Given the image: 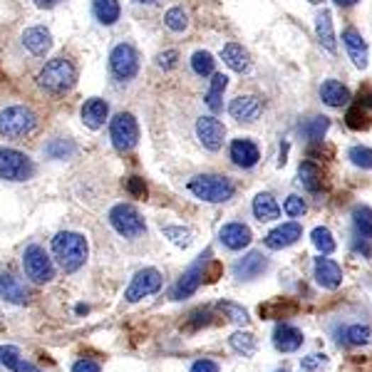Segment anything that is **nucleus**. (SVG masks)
<instances>
[{"instance_id": "obj_1", "label": "nucleus", "mask_w": 372, "mask_h": 372, "mask_svg": "<svg viewBox=\"0 0 372 372\" xmlns=\"http://www.w3.org/2000/svg\"><path fill=\"white\" fill-rule=\"evenodd\" d=\"M53 253L65 273H75L82 268L89 256L87 239L77 231H60L53 239Z\"/></svg>"}, {"instance_id": "obj_2", "label": "nucleus", "mask_w": 372, "mask_h": 372, "mask_svg": "<svg viewBox=\"0 0 372 372\" xmlns=\"http://www.w3.org/2000/svg\"><path fill=\"white\" fill-rule=\"evenodd\" d=\"M186 186L196 199L206 201V204H226L236 194V186L226 177H219V174H196L194 179H189Z\"/></svg>"}, {"instance_id": "obj_3", "label": "nucleus", "mask_w": 372, "mask_h": 372, "mask_svg": "<svg viewBox=\"0 0 372 372\" xmlns=\"http://www.w3.org/2000/svg\"><path fill=\"white\" fill-rule=\"evenodd\" d=\"M77 72H75L72 62L65 58H55L45 62V67L38 72V84L50 94H65L72 89Z\"/></svg>"}, {"instance_id": "obj_4", "label": "nucleus", "mask_w": 372, "mask_h": 372, "mask_svg": "<svg viewBox=\"0 0 372 372\" xmlns=\"http://www.w3.org/2000/svg\"><path fill=\"white\" fill-rule=\"evenodd\" d=\"M38 127V117L30 107L25 104H10L0 112V137L20 139L28 137Z\"/></svg>"}, {"instance_id": "obj_5", "label": "nucleus", "mask_w": 372, "mask_h": 372, "mask_svg": "<svg viewBox=\"0 0 372 372\" xmlns=\"http://www.w3.org/2000/svg\"><path fill=\"white\" fill-rule=\"evenodd\" d=\"M109 224H112V229L117 231L119 236H124V239H129V241L139 239V236L147 231V224H144L142 214H139L132 204L112 206V211H109Z\"/></svg>"}, {"instance_id": "obj_6", "label": "nucleus", "mask_w": 372, "mask_h": 372, "mask_svg": "<svg viewBox=\"0 0 372 372\" xmlns=\"http://www.w3.org/2000/svg\"><path fill=\"white\" fill-rule=\"evenodd\" d=\"M33 174L35 164L28 154L10 147H0V179H5V182H25Z\"/></svg>"}, {"instance_id": "obj_7", "label": "nucleus", "mask_w": 372, "mask_h": 372, "mask_svg": "<svg viewBox=\"0 0 372 372\" xmlns=\"http://www.w3.org/2000/svg\"><path fill=\"white\" fill-rule=\"evenodd\" d=\"M209 261H211V248H206L204 253H201L199 258L186 268V273L182 275V278L174 283L172 293H169L172 295V300L191 298V295L199 290V285L204 283V278H206V266H209Z\"/></svg>"}, {"instance_id": "obj_8", "label": "nucleus", "mask_w": 372, "mask_h": 372, "mask_svg": "<svg viewBox=\"0 0 372 372\" xmlns=\"http://www.w3.org/2000/svg\"><path fill=\"white\" fill-rule=\"evenodd\" d=\"M23 270L33 283H50L55 278V266L53 258L45 253L43 246L33 244L25 248L23 253Z\"/></svg>"}, {"instance_id": "obj_9", "label": "nucleus", "mask_w": 372, "mask_h": 372, "mask_svg": "<svg viewBox=\"0 0 372 372\" xmlns=\"http://www.w3.org/2000/svg\"><path fill=\"white\" fill-rule=\"evenodd\" d=\"M109 139H112L117 152H129L139 142V124L134 114L119 112L117 117L109 119Z\"/></svg>"}, {"instance_id": "obj_10", "label": "nucleus", "mask_w": 372, "mask_h": 372, "mask_svg": "<svg viewBox=\"0 0 372 372\" xmlns=\"http://www.w3.org/2000/svg\"><path fill=\"white\" fill-rule=\"evenodd\" d=\"M162 290V273L157 268H142L137 275L132 278L129 288L124 290V300L127 303H139L142 298L159 293Z\"/></svg>"}, {"instance_id": "obj_11", "label": "nucleus", "mask_w": 372, "mask_h": 372, "mask_svg": "<svg viewBox=\"0 0 372 372\" xmlns=\"http://www.w3.org/2000/svg\"><path fill=\"white\" fill-rule=\"evenodd\" d=\"M109 70L114 77L119 80H132L139 72V55L129 43H119L109 53Z\"/></svg>"}, {"instance_id": "obj_12", "label": "nucleus", "mask_w": 372, "mask_h": 372, "mask_svg": "<svg viewBox=\"0 0 372 372\" xmlns=\"http://www.w3.org/2000/svg\"><path fill=\"white\" fill-rule=\"evenodd\" d=\"M303 239V226L298 221H288V224H280L275 226L273 231H268L263 239V244L268 246L270 251H283V248H290L293 244Z\"/></svg>"}, {"instance_id": "obj_13", "label": "nucleus", "mask_w": 372, "mask_h": 372, "mask_svg": "<svg viewBox=\"0 0 372 372\" xmlns=\"http://www.w3.org/2000/svg\"><path fill=\"white\" fill-rule=\"evenodd\" d=\"M196 137L209 152H219L224 147L226 127L216 117H199L196 119Z\"/></svg>"}, {"instance_id": "obj_14", "label": "nucleus", "mask_w": 372, "mask_h": 372, "mask_svg": "<svg viewBox=\"0 0 372 372\" xmlns=\"http://www.w3.org/2000/svg\"><path fill=\"white\" fill-rule=\"evenodd\" d=\"M231 270H234V278L239 280H256L268 270V258L261 251H248V253L236 261Z\"/></svg>"}, {"instance_id": "obj_15", "label": "nucleus", "mask_w": 372, "mask_h": 372, "mask_svg": "<svg viewBox=\"0 0 372 372\" xmlns=\"http://www.w3.org/2000/svg\"><path fill=\"white\" fill-rule=\"evenodd\" d=\"M313 275H315V283L325 290H338L340 283H343V268H340L333 258H323V256L315 258Z\"/></svg>"}, {"instance_id": "obj_16", "label": "nucleus", "mask_w": 372, "mask_h": 372, "mask_svg": "<svg viewBox=\"0 0 372 372\" xmlns=\"http://www.w3.org/2000/svg\"><path fill=\"white\" fill-rule=\"evenodd\" d=\"M229 157L239 169H253L256 164L261 162V149L256 142L241 137V139H234V142H231Z\"/></svg>"}, {"instance_id": "obj_17", "label": "nucleus", "mask_w": 372, "mask_h": 372, "mask_svg": "<svg viewBox=\"0 0 372 372\" xmlns=\"http://www.w3.org/2000/svg\"><path fill=\"white\" fill-rule=\"evenodd\" d=\"M219 241L226 246L229 251H241L253 241V231L248 229L241 221H231V224H224L219 231Z\"/></svg>"}, {"instance_id": "obj_18", "label": "nucleus", "mask_w": 372, "mask_h": 372, "mask_svg": "<svg viewBox=\"0 0 372 372\" xmlns=\"http://www.w3.org/2000/svg\"><path fill=\"white\" fill-rule=\"evenodd\" d=\"M303 330L290 323H278L273 330V345L278 353H298L303 348Z\"/></svg>"}, {"instance_id": "obj_19", "label": "nucleus", "mask_w": 372, "mask_h": 372, "mask_svg": "<svg viewBox=\"0 0 372 372\" xmlns=\"http://www.w3.org/2000/svg\"><path fill=\"white\" fill-rule=\"evenodd\" d=\"M261 109H263V104H261V99L253 97V94H241V97H236L234 102L229 104V114L236 122H256Z\"/></svg>"}, {"instance_id": "obj_20", "label": "nucleus", "mask_w": 372, "mask_h": 372, "mask_svg": "<svg viewBox=\"0 0 372 372\" xmlns=\"http://www.w3.org/2000/svg\"><path fill=\"white\" fill-rule=\"evenodd\" d=\"M343 43H345V50H348L355 67L358 70L368 67V43H365L363 35H360L355 28H348V30H343Z\"/></svg>"}, {"instance_id": "obj_21", "label": "nucleus", "mask_w": 372, "mask_h": 372, "mask_svg": "<svg viewBox=\"0 0 372 372\" xmlns=\"http://www.w3.org/2000/svg\"><path fill=\"white\" fill-rule=\"evenodd\" d=\"M80 117H82L84 127L99 129L104 127V122H107L109 117V104L99 97H89L87 102L82 104V109H80Z\"/></svg>"}, {"instance_id": "obj_22", "label": "nucleus", "mask_w": 372, "mask_h": 372, "mask_svg": "<svg viewBox=\"0 0 372 372\" xmlns=\"http://www.w3.org/2000/svg\"><path fill=\"white\" fill-rule=\"evenodd\" d=\"M23 45L28 53L35 55V58H43V55L53 48V35H50V30L35 25V28H28L23 33Z\"/></svg>"}, {"instance_id": "obj_23", "label": "nucleus", "mask_w": 372, "mask_h": 372, "mask_svg": "<svg viewBox=\"0 0 372 372\" xmlns=\"http://www.w3.org/2000/svg\"><path fill=\"white\" fill-rule=\"evenodd\" d=\"M320 99H323L328 107L333 109H340L345 107V104H350V89L345 87L343 82H338V80H325L323 84H320Z\"/></svg>"}, {"instance_id": "obj_24", "label": "nucleus", "mask_w": 372, "mask_h": 372, "mask_svg": "<svg viewBox=\"0 0 372 372\" xmlns=\"http://www.w3.org/2000/svg\"><path fill=\"white\" fill-rule=\"evenodd\" d=\"M370 340H372L370 325L350 323V325H343V328L338 330V343L348 345V348H360V345H368Z\"/></svg>"}, {"instance_id": "obj_25", "label": "nucleus", "mask_w": 372, "mask_h": 372, "mask_svg": "<svg viewBox=\"0 0 372 372\" xmlns=\"http://www.w3.org/2000/svg\"><path fill=\"white\" fill-rule=\"evenodd\" d=\"M0 368L10 372H43L38 365L28 363V360L20 355V350L13 348V345H0Z\"/></svg>"}, {"instance_id": "obj_26", "label": "nucleus", "mask_w": 372, "mask_h": 372, "mask_svg": "<svg viewBox=\"0 0 372 372\" xmlns=\"http://www.w3.org/2000/svg\"><path fill=\"white\" fill-rule=\"evenodd\" d=\"M0 298L13 305H25L28 303V290H25V285L15 275L0 273Z\"/></svg>"}, {"instance_id": "obj_27", "label": "nucleus", "mask_w": 372, "mask_h": 372, "mask_svg": "<svg viewBox=\"0 0 372 372\" xmlns=\"http://www.w3.org/2000/svg\"><path fill=\"white\" fill-rule=\"evenodd\" d=\"M315 35H318L320 45H323L328 53H335L338 45H335V30H333V13L330 10H320L315 15Z\"/></svg>"}, {"instance_id": "obj_28", "label": "nucleus", "mask_w": 372, "mask_h": 372, "mask_svg": "<svg viewBox=\"0 0 372 372\" xmlns=\"http://www.w3.org/2000/svg\"><path fill=\"white\" fill-rule=\"evenodd\" d=\"M251 211H253V216L261 221V224H266V221H275L280 219V206L278 201L273 199L270 194H258L253 199V204H251Z\"/></svg>"}, {"instance_id": "obj_29", "label": "nucleus", "mask_w": 372, "mask_h": 372, "mask_svg": "<svg viewBox=\"0 0 372 372\" xmlns=\"http://www.w3.org/2000/svg\"><path fill=\"white\" fill-rule=\"evenodd\" d=\"M221 58H224V62L229 65L234 72H246L248 70V53L244 50V45L239 43H229L224 45V50H221Z\"/></svg>"}, {"instance_id": "obj_30", "label": "nucleus", "mask_w": 372, "mask_h": 372, "mask_svg": "<svg viewBox=\"0 0 372 372\" xmlns=\"http://www.w3.org/2000/svg\"><path fill=\"white\" fill-rule=\"evenodd\" d=\"M298 182L303 184V189H308L310 194H318L323 189V172H320L318 164L303 162L298 167Z\"/></svg>"}, {"instance_id": "obj_31", "label": "nucleus", "mask_w": 372, "mask_h": 372, "mask_svg": "<svg viewBox=\"0 0 372 372\" xmlns=\"http://www.w3.org/2000/svg\"><path fill=\"white\" fill-rule=\"evenodd\" d=\"M92 13L102 25H114L122 15L119 0H92Z\"/></svg>"}, {"instance_id": "obj_32", "label": "nucleus", "mask_w": 372, "mask_h": 372, "mask_svg": "<svg viewBox=\"0 0 372 372\" xmlns=\"http://www.w3.org/2000/svg\"><path fill=\"white\" fill-rule=\"evenodd\" d=\"M226 87H229V77H226L224 72H214V75H211V87H209V92H206V97H204L211 112H221V109H224L221 94H224Z\"/></svg>"}, {"instance_id": "obj_33", "label": "nucleus", "mask_w": 372, "mask_h": 372, "mask_svg": "<svg viewBox=\"0 0 372 372\" xmlns=\"http://www.w3.org/2000/svg\"><path fill=\"white\" fill-rule=\"evenodd\" d=\"M353 226H355V236L370 241L372 244V209L365 204H358L353 209Z\"/></svg>"}, {"instance_id": "obj_34", "label": "nucleus", "mask_w": 372, "mask_h": 372, "mask_svg": "<svg viewBox=\"0 0 372 372\" xmlns=\"http://www.w3.org/2000/svg\"><path fill=\"white\" fill-rule=\"evenodd\" d=\"M229 345L234 353L244 355V358H251V355L256 353V348H258V340H256V335L248 333V330H236V333L229 338Z\"/></svg>"}, {"instance_id": "obj_35", "label": "nucleus", "mask_w": 372, "mask_h": 372, "mask_svg": "<svg viewBox=\"0 0 372 372\" xmlns=\"http://www.w3.org/2000/svg\"><path fill=\"white\" fill-rule=\"evenodd\" d=\"M328 129H330L328 117H310L300 124V134H303V139H308V142H323Z\"/></svg>"}, {"instance_id": "obj_36", "label": "nucleus", "mask_w": 372, "mask_h": 372, "mask_svg": "<svg viewBox=\"0 0 372 372\" xmlns=\"http://www.w3.org/2000/svg\"><path fill=\"white\" fill-rule=\"evenodd\" d=\"M310 241H313V246L320 251V256H330L338 248V244H335L333 239V231H330L328 226H315V229L310 231Z\"/></svg>"}, {"instance_id": "obj_37", "label": "nucleus", "mask_w": 372, "mask_h": 372, "mask_svg": "<svg viewBox=\"0 0 372 372\" xmlns=\"http://www.w3.org/2000/svg\"><path fill=\"white\" fill-rule=\"evenodd\" d=\"M191 70H194L199 77H211V75L216 72L214 55L206 53V50H196V53L191 55Z\"/></svg>"}, {"instance_id": "obj_38", "label": "nucleus", "mask_w": 372, "mask_h": 372, "mask_svg": "<svg viewBox=\"0 0 372 372\" xmlns=\"http://www.w3.org/2000/svg\"><path fill=\"white\" fill-rule=\"evenodd\" d=\"M345 124H348L350 129H355V132L368 129L370 127V109H365L360 102H355L353 107L348 109V114H345Z\"/></svg>"}, {"instance_id": "obj_39", "label": "nucleus", "mask_w": 372, "mask_h": 372, "mask_svg": "<svg viewBox=\"0 0 372 372\" xmlns=\"http://www.w3.org/2000/svg\"><path fill=\"white\" fill-rule=\"evenodd\" d=\"M261 318H285V315L295 313V305L293 303H283V300H270V303L261 305L258 308Z\"/></svg>"}, {"instance_id": "obj_40", "label": "nucleus", "mask_w": 372, "mask_h": 372, "mask_svg": "<svg viewBox=\"0 0 372 372\" xmlns=\"http://www.w3.org/2000/svg\"><path fill=\"white\" fill-rule=\"evenodd\" d=\"M348 159H350V164H353V167H358V169H365V172L372 169V149L370 147L355 144V147H350Z\"/></svg>"}, {"instance_id": "obj_41", "label": "nucleus", "mask_w": 372, "mask_h": 372, "mask_svg": "<svg viewBox=\"0 0 372 372\" xmlns=\"http://www.w3.org/2000/svg\"><path fill=\"white\" fill-rule=\"evenodd\" d=\"M164 25H167L169 30H174V33H184L186 25H189V15H186L184 8H169L167 15H164Z\"/></svg>"}, {"instance_id": "obj_42", "label": "nucleus", "mask_w": 372, "mask_h": 372, "mask_svg": "<svg viewBox=\"0 0 372 372\" xmlns=\"http://www.w3.org/2000/svg\"><path fill=\"white\" fill-rule=\"evenodd\" d=\"M162 234L167 236V239L172 241L174 246H179V248H186V246H191V231L184 229V226H164Z\"/></svg>"}, {"instance_id": "obj_43", "label": "nucleus", "mask_w": 372, "mask_h": 372, "mask_svg": "<svg viewBox=\"0 0 372 372\" xmlns=\"http://www.w3.org/2000/svg\"><path fill=\"white\" fill-rule=\"evenodd\" d=\"M45 154H48L50 159H67L75 154V144L65 142V139H53V142L45 147Z\"/></svg>"}, {"instance_id": "obj_44", "label": "nucleus", "mask_w": 372, "mask_h": 372, "mask_svg": "<svg viewBox=\"0 0 372 372\" xmlns=\"http://www.w3.org/2000/svg\"><path fill=\"white\" fill-rule=\"evenodd\" d=\"M219 310H224V313L229 315L231 323H236V325H246V323H248V313H246V308H241V305L231 303V300H224V303H219Z\"/></svg>"}, {"instance_id": "obj_45", "label": "nucleus", "mask_w": 372, "mask_h": 372, "mask_svg": "<svg viewBox=\"0 0 372 372\" xmlns=\"http://www.w3.org/2000/svg\"><path fill=\"white\" fill-rule=\"evenodd\" d=\"M209 323H211V310L199 308V310H194V313H191L189 318H186L184 330H189V333H194V330L204 328V325H209Z\"/></svg>"}, {"instance_id": "obj_46", "label": "nucleus", "mask_w": 372, "mask_h": 372, "mask_svg": "<svg viewBox=\"0 0 372 372\" xmlns=\"http://www.w3.org/2000/svg\"><path fill=\"white\" fill-rule=\"evenodd\" d=\"M283 211L290 216V219H300V216H303L305 211H308V206H305L303 196H295V194H290L288 199H285V204H283Z\"/></svg>"}, {"instance_id": "obj_47", "label": "nucleus", "mask_w": 372, "mask_h": 372, "mask_svg": "<svg viewBox=\"0 0 372 372\" xmlns=\"http://www.w3.org/2000/svg\"><path fill=\"white\" fill-rule=\"evenodd\" d=\"M325 365H328V355H323V353H313V355H308V358L300 360V368L305 372H318L320 368H325Z\"/></svg>"}, {"instance_id": "obj_48", "label": "nucleus", "mask_w": 372, "mask_h": 372, "mask_svg": "<svg viewBox=\"0 0 372 372\" xmlns=\"http://www.w3.org/2000/svg\"><path fill=\"white\" fill-rule=\"evenodd\" d=\"M157 65L162 70H174L179 65V53L177 50H164V53L157 55Z\"/></svg>"}, {"instance_id": "obj_49", "label": "nucleus", "mask_w": 372, "mask_h": 372, "mask_svg": "<svg viewBox=\"0 0 372 372\" xmlns=\"http://www.w3.org/2000/svg\"><path fill=\"white\" fill-rule=\"evenodd\" d=\"M127 191L134 196V199H147V184H144V179H139V177L127 179Z\"/></svg>"}, {"instance_id": "obj_50", "label": "nucleus", "mask_w": 372, "mask_h": 372, "mask_svg": "<svg viewBox=\"0 0 372 372\" xmlns=\"http://www.w3.org/2000/svg\"><path fill=\"white\" fill-rule=\"evenodd\" d=\"M189 372H219V363H214V360H209V358H201L191 365Z\"/></svg>"}, {"instance_id": "obj_51", "label": "nucleus", "mask_w": 372, "mask_h": 372, "mask_svg": "<svg viewBox=\"0 0 372 372\" xmlns=\"http://www.w3.org/2000/svg\"><path fill=\"white\" fill-rule=\"evenodd\" d=\"M99 370H102L99 363H94V360H89V358H82L72 365V372H99Z\"/></svg>"}, {"instance_id": "obj_52", "label": "nucleus", "mask_w": 372, "mask_h": 372, "mask_svg": "<svg viewBox=\"0 0 372 372\" xmlns=\"http://www.w3.org/2000/svg\"><path fill=\"white\" fill-rule=\"evenodd\" d=\"M358 102L363 104L365 109H372V89H370V87L360 89V94H358Z\"/></svg>"}, {"instance_id": "obj_53", "label": "nucleus", "mask_w": 372, "mask_h": 372, "mask_svg": "<svg viewBox=\"0 0 372 372\" xmlns=\"http://www.w3.org/2000/svg\"><path fill=\"white\" fill-rule=\"evenodd\" d=\"M38 8H55V5L60 3V0H33Z\"/></svg>"}, {"instance_id": "obj_54", "label": "nucleus", "mask_w": 372, "mask_h": 372, "mask_svg": "<svg viewBox=\"0 0 372 372\" xmlns=\"http://www.w3.org/2000/svg\"><path fill=\"white\" fill-rule=\"evenodd\" d=\"M335 5H340V8H353L355 3H358V0H333Z\"/></svg>"}, {"instance_id": "obj_55", "label": "nucleus", "mask_w": 372, "mask_h": 372, "mask_svg": "<svg viewBox=\"0 0 372 372\" xmlns=\"http://www.w3.org/2000/svg\"><path fill=\"white\" fill-rule=\"evenodd\" d=\"M137 3H142V5H154V3H159V0H137Z\"/></svg>"}, {"instance_id": "obj_56", "label": "nucleus", "mask_w": 372, "mask_h": 372, "mask_svg": "<svg viewBox=\"0 0 372 372\" xmlns=\"http://www.w3.org/2000/svg\"><path fill=\"white\" fill-rule=\"evenodd\" d=\"M308 3H313V5H320V3H323V0H308Z\"/></svg>"}, {"instance_id": "obj_57", "label": "nucleus", "mask_w": 372, "mask_h": 372, "mask_svg": "<svg viewBox=\"0 0 372 372\" xmlns=\"http://www.w3.org/2000/svg\"><path fill=\"white\" fill-rule=\"evenodd\" d=\"M278 372H288V370H278Z\"/></svg>"}]
</instances>
